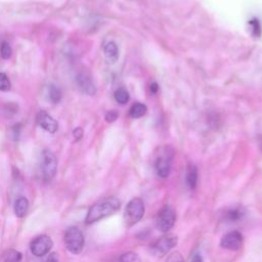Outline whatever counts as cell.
Wrapping results in <instances>:
<instances>
[{"label":"cell","instance_id":"cell-19","mask_svg":"<svg viewBox=\"0 0 262 262\" xmlns=\"http://www.w3.org/2000/svg\"><path fill=\"white\" fill-rule=\"evenodd\" d=\"M48 96L51 102L53 103H57L60 100L61 97V92L60 90L53 84H50L48 86Z\"/></svg>","mask_w":262,"mask_h":262},{"label":"cell","instance_id":"cell-1","mask_svg":"<svg viewBox=\"0 0 262 262\" xmlns=\"http://www.w3.org/2000/svg\"><path fill=\"white\" fill-rule=\"evenodd\" d=\"M121 208V202L115 196L104 198L95 204H93L86 215L85 222L87 224H92L97 222L107 216H111L118 212Z\"/></svg>","mask_w":262,"mask_h":262},{"label":"cell","instance_id":"cell-5","mask_svg":"<svg viewBox=\"0 0 262 262\" xmlns=\"http://www.w3.org/2000/svg\"><path fill=\"white\" fill-rule=\"evenodd\" d=\"M178 243V238L176 235L168 233L165 234L158 239H156L154 243L149 246V252L151 255L156 257H163L166 254H168Z\"/></svg>","mask_w":262,"mask_h":262},{"label":"cell","instance_id":"cell-6","mask_svg":"<svg viewBox=\"0 0 262 262\" xmlns=\"http://www.w3.org/2000/svg\"><path fill=\"white\" fill-rule=\"evenodd\" d=\"M173 150L166 146L158 155L155 160V171L160 178H167L171 172L172 161H173Z\"/></svg>","mask_w":262,"mask_h":262},{"label":"cell","instance_id":"cell-24","mask_svg":"<svg viewBox=\"0 0 262 262\" xmlns=\"http://www.w3.org/2000/svg\"><path fill=\"white\" fill-rule=\"evenodd\" d=\"M42 262H59L58 260V255L56 253H49L47 255H45L44 259L42 260Z\"/></svg>","mask_w":262,"mask_h":262},{"label":"cell","instance_id":"cell-23","mask_svg":"<svg viewBox=\"0 0 262 262\" xmlns=\"http://www.w3.org/2000/svg\"><path fill=\"white\" fill-rule=\"evenodd\" d=\"M166 262H184V259L179 252H173L168 256Z\"/></svg>","mask_w":262,"mask_h":262},{"label":"cell","instance_id":"cell-10","mask_svg":"<svg viewBox=\"0 0 262 262\" xmlns=\"http://www.w3.org/2000/svg\"><path fill=\"white\" fill-rule=\"evenodd\" d=\"M76 83L82 92H84L88 95L95 94V92H96L95 84H94L90 74L87 71H82L76 76Z\"/></svg>","mask_w":262,"mask_h":262},{"label":"cell","instance_id":"cell-8","mask_svg":"<svg viewBox=\"0 0 262 262\" xmlns=\"http://www.w3.org/2000/svg\"><path fill=\"white\" fill-rule=\"evenodd\" d=\"M53 246L52 239L45 234L36 236L30 244L31 253L36 257H44L49 253Z\"/></svg>","mask_w":262,"mask_h":262},{"label":"cell","instance_id":"cell-13","mask_svg":"<svg viewBox=\"0 0 262 262\" xmlns=\"http://www.w3.org/2000/svg\"><path fill=\"white\" fill-rule=\"evenodd\" d=\"M103 54L110 62H116L119 58V48L113 41L107 42L103 46Z\"/></svg>","mask_w":262,"mask_h":262},{"label":"cell","instance_id":"cell-25","mask_svg":"<svg viewBox=\"0 0 262 262\" xmlns=\"http://www.w3.org/2000/svg\"><path fill=\"white\" fill-rule=\"evenodd\" d=\"M118 116L119 115H118V113L116 111H108L106 113V115H105V120L107 122H114V121H116L118 119Z\"/></svg>","mask_w":262,"mask_h":262},{"label":"cell","instance_id":"cell-22","mask_svg":"<svg viewBox=\"0 0 262 262\" xmlns=\"http://www.w3.org/2000/svg\"><path fill=\"white\" fill-rule=\"evenodd\" d=\"M11 87L10 81L6 74L0 72V91H8Z\"/></svg>","mask_w":262,"mask_h":262},{"label":"cell","instance_id":"cell-15","mask_svg":"<svg viewBox=\"0 0 262 262\" xmlns=\"http://www.w3.org/2000/svg\"><path fill=\"white\" fill-rule=\"evenodd\" d=\"M185 181L189 189H194L198 183V169L193 164H189L185 172Z\"/></svg>","mask_w":262,"mask_h":262},{"label":"cell","instance_id":"cell-11","mask_svg":"<svg viewBox=\"0 0 262 262\" xmlns=\"http://www.w3.org/2000/svg\"><path fill=\"white\" fill-rule=\"evenodd\" d=\"M246 210L243 206H231L226 208L222 213V220L227 223H235L244 219Z\"/></svg>","mask_w":262,"mask_h":262},{"label":"cell","instance_id":"cell-17","mask_svg":"<svg viewBox=\"0 0 262 262\" xmlns=\"http://www.w3.org/2000/svg\"><path fill=\"white\" fill-rule=\"evenodd\" d=\"M147 108H146V105L141 103V102H135L131 107H130V111H129V115L133 118V119H137V118H140L142 117L143 115H145Z\"/></svg>","mask_w":262,"mask_h":262},{"label":"cell","instance_id":"cell-26","mask_svg":"<svg viewBox=\"0 0 262 262\" xmlns=\"http://www.w3.org/2000/svg\"><path fill=\"white\" fill-rule=\"evenodd\" d=\"M73 136L76 141H79L83 137V129L81 127H77L73 130Z\"/></svg>","mask_w":262,"mask_h":262},{"label":"cell","instance_id":"cell-28","mask_svg":"<svg viewBox=\"0 0 262 262\" xmlns=\"http://www.w3.org/2000/svg\"><path fill=\"white\" fill-rule=\"evenodd\" d=\"M190 262H204V258L200 253H194L190 258Z\"/></svg>","mask_w":262,"mask_h":262},{"label":"cell","instance_id":"cell-21","mask_svg":"<svg viewBox=\"0 0 262 262\" xmlns=\"http://www.w3.org/2000/svg\"><path fill=\"white\" fill-rule=\"evenodd\" d=\"M11 54H12V49H11L9 43L6 42V41L2 42L1 46H0V55H1V57L3 59H8V58H10Z\"/></svg>","mask_w":262,"mask_h":262},{"label":"cell","instance_id":"cell-12","mask_svg":"<svg viewBox=\"0 0 262 262\" xmlns=\"http://www.w3.org/2000/svg\"><path fill=\"white\" fill-rule=\"evenodd\" d=\"M37 124L49 133H55L58 129L57 122L45 111H40L36 117Z\"/></svg>","mask_w":262,"mask_h":262},{"label":"cell","instance_id":"cell-2","mask_svg":"<svg viewBox=\"0 0 262 262\" xmlns=\"http://www.w3.org/2000/svg\"><path fill=\"white\" fill-rule=\"evenodd\" d=\"M144 203L140 198H133L129 201L124 212V222L127 227L138 223L144 215Z\"/></svg>","mask_w":262,"mask_h":262},{"label":"cell","instance_id":"cell-9","mask_svg":"<svg viewBox=\"0 0 262 262\" xmlns=\"http://www.w3.org/2000/svg\"><path fill=\"white\" fill-rule=\"evenodd\" d=\"M243 242H244L243 234L237 230H233L225 233L222 236L220 241V247L222 249L229 250V251H237L242 248Z\"/></svg>","mask_w":262,"mask_h":262},{"label":"cell","instance_id":"cell-29","mask_svg":"<svg viewBox=\"0 0 262 262\" xmlns=\"http://www.w3.org/2000/svg\"><path fill=\"white\" fill-rule=\"evenodd\" d=\"M258 141H259V145H260V148H261V150H262V135H260V136H259V139H258Z\"/></svg>","mask_w":262,"mask_h":262},{"label":"cell","instance_id":"cell-14","mask_svg":"<svg viewBox=\"0 0 262 262\" xmlns=\"http://www.w3.org/2000/svg\"><path fill=\"white\" fill-rule=\"evenodd\" d=\"M13 210H14V214L16 217H18V218L25 217L29 210L28 200L25 196H18L14 202Z\"/></svg>","mask_w":262,"mask_h":262},{"label":"cell","instance_id":"cell-20","mask_svg":"<svg viewBox=\"0 0 262 262\" xmlns=\"http://www.w3.org/2000/svg\"><path fill=\"white\" fill-rule=\"evenodd\" d=\"M120 262H141V259L134 252H126L120 257Z\"/></svg>","mask_w":262,"mask_h":262},{"label":"cell","instance_id":"cell-27","mask_svg":"<svg viewBox=\"0 0 262 262\" xmlns=\"http://www.w3.org/2000/svg\"><path fill=\"white\" fill-rule=\"evenodd\" d=\"M250 24H251L252 31H253V32H255V33H256V35H259L258 31H260L261 27H260V25H259L258 19H257V18H254V19H252V20H251V23H250Z\"/></svg>","mask_w":262,"mask_h":262},{"label":"cell","instance_id":"cell-16","mask_svg":"<svg viewBox=\"0 0 262 262\" xmlns=\"http://www.w3.org/2000/svg\"><path fill=\"white\" fill-rule=\"evenodd\" d=\"M20 261H21V254L14 249H8L0 255V262H20Z\"/></svg>","mask_w":262,"mask_h":262},{"label":"cell","instance_id":"cell-4","mask_svg":"<svg viewBox=\"0 0 262 262\" xmlns=\"http://www.w3.org/2000/svg\"><path fill=\"white\" fill-rule=\"evenodd\" d=\"M56 171H57V159L55 155L49 149H44L41 152V159H40V172H41L42 178L45 181H50L55 176Z\"/></svg>","mask_w":262,"mask_h":262},{"label":"cell","instance_id":"cell-7","mask_svg":"<svg viewBox=\"0 0 262 262\" xmlns=\"http://www.w3.org/2000/svg\"><path fill=\"white\" fill-rule=\"evenodd\" d=\"M176 214L170 205H165L158 213L156 219L157 228L162 232H168L175 223Z\"/></svg>","mask_w":262,"mask_h":262},{"label":"cell","instance_id":"cell-3","mask_svg":"<svg viewBox=\"0 0 262 262\" xmlns=\"http://www.w3.org/2000/svg\"><path fill=\"white\" fill-rule=\"evenodd\" d=\"M64 246L74 255H78L84 248V235L77 226H70L67 228L63 236Z\"/></svg>","mask_w":262,"mask_h":262},{"label":"cell","instance_id":"cell-18","mask_svg":"<svg viewBox=\"0 0 262 262\" xmlns=\"http://www.w3.org/2000/svg\"><path fill=\"white\" fill-rule=\"evenodd\" d=\"M114 96H115L116 101H117L118 103H120V104H125V103H127L128 100H129V93H128V91H127L125 88H123V87L118 88V89L115 91Z\"/></svg>","mask_w":262,"mask_h":262}]
</instances>
